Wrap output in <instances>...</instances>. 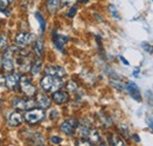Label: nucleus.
<instances>
[{
    "label": "nucleus",
    "mask_w": 153,
    "mask_h": 146,
    "mask_svg": "<svg viewBox=\"0 0 153 146\" xmlns=\"http://www.w3.org/2000/svg\"><path fill=\"white\" fill-rule=\"evenodd\" d=\"M40 85L42 87V90L46 92H56L58 91L61 86H62V81L60 78L54 77V75H51V74H46L41 81H40Z\"/></svg>",
    "instance_id": "1"
},
{
    "label": "nucleus",
    "mask_w": 153,
    "mask_h": 146,
    "mask_svg": "<svg viewBox=\"0 0 153 146\" xmlns=\"http://www.w3.org/2000/svg\"><path fill=\"white\" fill-rule=\"evenodd\" d=\"M25 120L31 124V125H34V124H38L40 123L44 117H45V111L44 109H31L28 110L26 113H25Z\"/></svg>",
    "instance_id": "2"
},
{
    "label": "nucleus",
    "mask_w": 153,
    "mask_h": 146,
    "mask_svg": "<svg viewBox=\"0 0 153 146\" xmlns=\"http://www.w3.org/2000/svg\"><path fill=\"white\" fill-rule=\"evenodd\" d=\"M19 84H20L21 92H22L24 94H26L27 97H33V95L37 93V89H36V86L31 83V80H30V78H28V77H26V75L20 77Z\"/></svg>",
    "instance_id": "3"
},
{
    "label": "nucleus",
    "mask_w": 153,
    "mask_h": 146,
    "mask_svg": "<svg viewBox=\"0 0 153 146\" xmlns=\"http://www.w3.org/2000/svg\"><path fill=\"white\" fill-rule=\"evenodd\" d=\"M2 69L5 72H13L14 60H13V48H7L2 57Z\"/></svg>",
    "instance_id": "4"
},
{
    "label": "nucleus",
    "mask_w": 153,
    "mask_h": 146,
    "mask_svg": "<svg viewBox=\"0 0 153 146\" xmlns=\"http://www.w3.org/2000/svg\"><path fill=\"white\" fill-rule=\"evenodd\" d=\"M37 105V103L33 99H22V98H17L13 101V107L20 111H28V110L33 109Z\"/></svg>",
    "instance_id": "5"
},
{
    "label": "nucleus",
    "mask_w": 153,
    "mask_h": 146,
    "mask_svg": "<svg viewBox=\"0 0 153 146\" xmlns=\"http://www.w3.org/2000/svg\"><path fill=\"white\" fill-rule=\"evenodd\" d=\"M34 40V36L32 33H26V32H20L16 36V44L19 47H26L30 44H32V41Z\"/></svg>",
    "instance_id": "6"
},
{
    "label": "nucleus",
    "mask_w": 153,
    "mask_h": 146,
    "mask_svg": "<svg viewBox=\"0 0 153 146\" xmlns=\"http://www.w3.org/2000/svg\"><path fill=\"white\" fill-rule=\"evenodd\" d=\"M76 127H78V123L74 119H67V120L62 121L60 125V130L67 136H72Z\"/></svg>",
    "instance_id": "7"
},
{
    "label": "nucleus",
    "mask_w": 153,
    "mask_h": 146,
    "mask_svg": "<svg viewBox=\"0 0 153 146\" xmlns=\"http://www.w3.org/2000/svg\"><path fill=\"white\" fill-rule=\"evenodd\" d=\"M19 79L20 77L17 73L10 72L6 75V78H5V86L8 90H14L18 86V84H19Z\"/></svg>",
    "instance_id": "8"
},
{
    "label": "nucleus",
    "mask_w": 153,
    "mask_h": 146,
    "mask_svg": "<svg viewBox=\"0 0 153 146\" xmlns=\"http://www.w3.org/2000/svg\"><path fill=\"white\" fill-rule=\"evenodd\" d=\"M45 73L46 74H51V75H54L58 78H64L66 75V71L60 67V66H56V65H48L46 69H45Z\"/></svg>",
    "instance_id": "9"
},
{
    "label": "nucleus",
    "mask_w": 153,
    "mask_h": 146,
    "mask_svg": "<svg viewBox=\"0 0 153 146\" xmlns=\"http://www.w3.org/2000/svg\"><path fill=\"white\" fill-rule=\"evenodd\" d=\"M22 123V117L19 112H12L7 118V124L11 127H16Z\"/></svg>",
    "instance_id": "10"
},
{
    "label": "nucleus",
    "mask_w": 153,
    "mask_h": 146,
    "mask_svg": "<svg viewBox=\"0 0 153 146\" xmlns=\"http://www.w3.org/2000/svg\"><path fill=\"white\" fill-rule=\"evenodd\" d=\"M127 90H128L131 97H132L133 99H135L137 101H141V95H140L139 89H138V86L134 84L133 81H128V83H127Z\"/></svg>",
    "instance_id": "11"
},
{
    "label": "nucleus",
    "mask_w": 153,
    "mask_h": 146,
    "mask_svg": "<svg viewBox=\"0 0 153 146\" xmlns=\"http://www.w3.org/2000/svg\"><path fill=\"white\" fill-rule=\"evenodd\" d=\"M52 99H53L57 104H64V103H66V101L68 100V94H67L66 92L58 90V91L53 92Z\"/></svg>",
    "instance_id": "12"
},
{
    "label": "nucleus",
    "mask_w": 153,
    "mask_h": 146,
    "mask_svg": "<svg viewBox=\"0 0 153 146\" xmlns=\"http://www.w3.org/2000/svg\"><path fill=\"white\" fill-rule=\"evenodd\" d=\"M67 40H68L67 36H60V34H58L57 32H53V42H54V45L59 50H62V46L66 44Z\"/></svg>",
    "instance_id": "13"
},
{
    "label": "nucleus",
    "mask_w": 153,
    "mask_h": 146,
    "mask_svg": "<svg viewBox=\"0 0 153 146\" xmlns=\"http://www.w3.org/2000/svg\"><path fill=\"white\" fill-rule=\"evenodd\" d=\"M37 104H38L41 109H48L51 106V99L47 95H45V94H40L38 97Z\"/></svg>",
    "instance_id": "14"
},
{
    "label": "nucleus",
    "mask_w": 153,
    "mask_h": 146,
    "mask_svg": "<svg viewBox=\"0 0 153 146\" xmlns=\"http://www.w3.org/2000/svg\"><path fill=\"white\" fill-rule=\"evenodd\" d=\"M46 5H47V10L50 11V13H56L59 8L60 5V0H46Z\"/></svg>",
    "instance_id": "15"
},
{
    "label": "nucleus",
    "mask_w": 153,
    "mask_h": 146,
    "mask_svg": "<svg viewBox=\"0 0 153 146\" xmlns=\"http://www.w3.org/2000/svg\"><path fill=\"white\" fill-rule=\"evenodd\" d=\"M33 51H34V54L37 55L38 58H40L42 55V52H44V42H42V40H37L34 42Z\"/></svg>",
    "instance_id": "16"
},
{
    "label": "nucleus",
    "mask_w": 153,
    "mask_h": 146,
    "mask_svg": "<svg viewBox=\"0 0 153 146\" xmlns=\"http://www.w3.org/2000/svg\"><path fill=\"white\" fill-rule=\"evenodd\" d=\"M41 65H42V61H41L40 58H38L37 60H34V63H33L32 66H31V73H32L33 75H37V74L40 72V70H41Z\"/></svg>",
    "instance_id": "17"
},
{
    "label": "nucleus",
    "mask_w": 153,
    "mask_h": 146,
    "mask_svg": "<svg viewBox=\"0 0 153 146\" xmlns=\"http://www.w3.org/2000/svg\"><path fill=\"white\" fill-rule=\"evenodd\" d=\"M88 140L91 142V144H97L100 142V137L97 130H90L88 132Z\"/></svg>",
    "instance_id": "18"
},
{
    "label": "nucleus",
    "mask_w": 153,
    "mask_h": 146,
    "mask_svg": "<svg viewBox=\"0 0 153 146\" xmlns=\"http://www.w3.org/2000/svg\"><path fill=\"white\" fill-rule=\"evenodd\" d=\"M111 143H112L113 145H118V146L125 145L124 140H123V139H120V138H119L118 136H115V134H112V137H111Z\"/></svg>",
    "instance_id": "19"
},
{
    "label": "nucleus",
    "mask_w": 153,
    "mask_h": 146,
    "mask_svg": "<svg viewBox=\"0 0 153 146\" xmlns=\"http://www.w3.org/2000/svg\"><path fill=\"white\" fill-rule=\"evenodd\" d=\"M66 87H67V90H68V92H71V93H74V92H76V89H78L76 84L74 83V81H73V80H70V81L67 83Z\"/></svg>",
    "instance_id": "20"
},
{
    "label": "nucleus",
    "mask_w": 153,
    "mask_h": 146,
    "mask_svg": "<svg viewBox=\"0 0 153 146\" xmlns=\"http://www.w3.org/2000/svg\"><path fill=\"white\" fill-rule=\"evenodd\" d=\"M7 45V36L6 34H1L0 36V52L6 47Z\"/></svg>",
    "instance_id": "21"
},
{
    "label": "nucleus",
    "mask_w": 153,
    "mask_h": 146,
    "mask_svg": "<svg viewBox=\"0 0 153 146\" xmlns=\"http://www.w3.org/2000/svg\"><path fill=\"white\" fill-rule=\"evenodd\" d=\"M36 18L38 19L39 24H40V27H41V31H45V20L42 18V16H40V13L37 12L36 13Z\"/></svg>",
    "instance_id": "22"
},
{
    "label": "nucleus",
    "mask_w": 153,
    "mask_h": 146,
    "mask_svg": "<svg viewBox=\"0 0 153 146\" xmlns=\"http://www.w3.org/2000/svg\"><path fill=\"white\" fill-rule=\"evenodd\" d=\"M11 2H13V0H0V10H7Z\"/></svg>",
    "instance_id": "23"
},
{
    "label": "nucleus",
    "mask_w": 153,
    "mask_h": 146,
    "mask_svg": "<svg viewBox=\"0 0 153 146\" xmlns=\"http://www.w3.org/2000/svg\"><path fill=\"white\" fill-rule=\"evenodd\" d=\"M119 130L124 133L125 137H130V132H128V130H127V126H126V125H119Z\"/></svg>",
    "instance_id": "24"
},
{
    "label": "nucleus",
    "mask_w": 153,
    "mask_h": 146,
    "mask_svg": "<svg viewBox=\"0 0 153 146\" xmlns=\"http://www.w3.org/2000/svg\"><path fill=\"white\" fill-rule=\"evenodd\" d=\"M143 47H144V50H145L146 52H149V53H153V46L152 45L144 42V44H143Z\"/></svg>",
    "instance_id": "25"
},
{
    "label": "nucleus",
    "mask_w": 153,
    "mask_h": 146,
    "mask_svg": "<svg viewBox=\"0 0 153 146\" xmlns=\"http://www.w3.org/2000/svg\"><path fill=\"white\" fill-rule=\"evenodd\" d=\"M78 145H91V142L88 139H79L76 142Z\"/></svg>",
    "instance_id": "26"
},
{
    "label": "nucleus",
    "mask_w": 153,
    "mask_h": 146,
    "mask_svg": "<svg viewBox=\"0 0 153 146\" xmlns=\"http://www.w3.org/2000/svg\"><path fill=\"white\" fill-rule=\"evenodd\" d=\"M60 1H61V4H62L64 6H68V5L74 4L76 0H60Z\"/></svg>",
    "instance_id": "27"
},
{
    "label": "nucleus",
    "mask_w": 153,
    "mask_h": 146,
    "mask_svg": "<svg viewBox=\"0 0 153 146\" xmlns=\"http://www.w3.org/2000/svg\"><path fill=\"white\" fill-rule=\"evenodd\" d=\"M51 142L52 143H54V144H60L61 143V138H59V137H51Z\"/></svg>",
    "instance_id": "28"
},
{
    "label": "nucleus",
    "mask_w": 153,
    "mask_h": 146,
    "mask_svg": "<svg viewBox=\"0 0 153 146\" xmlns=\"http://www.w3.org/2000/svg\"><path fill=\"white\" fill-rule=\"evenodd\" d=\"M147 97H149V103H150V105L153 107V93L152 92L147 91Z\"/></svg>",
    "instance_id": "29"
},
{
    "label": "nucleus",
    "mask_w": 153,
    "mask_h": 146,
    "mask_svg": "<svg viewBox=\"0 0 153 146\" xmlns=\"http://www.w3.org/2000/svg\"><path fill=\"white\" fill-rule=\"evenodd\" d=\"M76 7H72V8H71V10L68 11V14H67V16L72 18V17H74V14H76Z\"/></svg>",
    "instance_id": "30"
},
{
    "label": "nucleus",
    "mask_w": 153,
    "mask_h": 146,
    "mask_svg": "<svg viewBox=\"0 0 153 146\" xmlns=\"http://www.w3.org/2000/svg\"><path fill=\"white\" fill-rule=\"evenodd\" d=\"M110 8H111V10L113 11V13H112V14H113V17H115V18H118V14H117V11H115L114 6H111Z\"/></svg>",
    "instance_id": "31"
},
{
    "label": "nucleus",
    "mask_w": 153,
    "mask_h": 146,
    "mask_svg": "<svg viewBox=\"0 0 153 146\" xmlns=\"http://www.w3.org/2000/svg\"><path fill=\"white\" fill-rule=\"evenodd\" d=\"M147 123H149V126L151 127V130L153 131V121H152V119H147Z\"/></svg>",
    "instance_id": "32"
},
{
    "label": "nucleus",
    "mask_w": 153,
    "mask_h": 146,
    "mask_svg": "<svg viewBox=\"0 0 153 146\" xmlns=\"http://www.w3.org/2000/svg\"><path fill=\"white\" fill-rule=\"evenodd\" d=\"M120 59H121V61H123L125 65H128V61H127V60H125V58H124V57H120Z\"/></svg>",
    "instance_id": "33"
},
{
    "label": "nucleus",
    "mask_w": 153,
    "mask_h": 146,
    "mask_svg": "<svg viewBox=\"0 0 153 146\" xmlns=\"http://www.w3.org/2000/svg\"><path fill=\"white\" fill-rule=\"evenodd\" d=\"M134 140H135V142H139V140H140V138H139V137H138V136H137V134H134Z\"/></svg>",
    "instance_id": "34"
},
{
    "label": "nucleus",
    "mask_w": 153,
    "mask_h": 146,
    "mask_svg": "<svg viewBox=\"0 0 153 146\" xmlns=\"http://www.w3.org/2000/svg\"><path fill=\"white\" fill-rule=\"evenodd\" d=\"M138 73H139V69H135V71L133 72V74L135 75V77H137V75H138Z\"/></svg>",
    "instance_id": "35"
},
{
    "label": "nucleus",
    "mask_w": 153,
    "mask_h": 146,
    "mask_svg": "<svg viewBox=\"0 0 153 146\" xmlns=\"http://www.w3.org/2000/svg\"><path fill=\"white\" fill-rule=\"evenodd\" d=\"M81 1H82V2H87L88 0H81Z\"/></svg>",
    "instance_id": "36"
},
{
    "label": "nucleus",
    "mask_w": 153,
    "mask_h": 146,
    "mask_svg": "<svg viewBox=\"0 0 153 146\" xmlns=\"http://www.w3.org/2000/svg\"><path fill=\"white\" fill-rule=\"evenodd\" d=\"M0 104H1V99H0Z\"/></svg>",
    "instance_id": "37"
}]
</instances>
